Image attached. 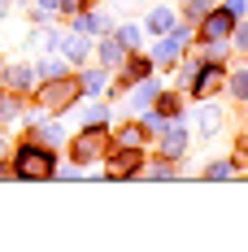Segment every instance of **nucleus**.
<instances>
[{
  "instance_id": "2f4dec72",
  "label": "nucleus",
  "mask_w": 248,
  "mask_h": 252,
  "mask_svg": "<svg viewBox=\"0 0 248 252\" xmlns=\"http://www.w3.org/2000/svg\"><path fill=\"white\" fill-rule=\"evenodd\" d=\"M4 13H9V0H0V18H4Z\"/></svg>"
},
{
  "instance_id": "412c9836",
  "label": "nucleus",
  "mask_w": 248,
  "mask_h": 252,
  "mask_svg": "<svg viewBox=\"0 0 248 252\" xmlns=\"http://www.w3.org/2000/svg\"><path fill=\"white\" fill-rule=\"evenodd\" d=\"M231 174H235V165H231V161H213V165L205 170V178H231Z\"/></svg>"
},
{
  "instance_id": "7c9ffc66",
  "label": "nucleus",
  "mask_w": 248,
  "mask_h": 252,
  "mask_svg": "<svg viewBox=\"0 0 248 252\" xmlns=\"http://www.w3.org/2000/svg\"><path fill=\"white\" fill-rule=\"evenodd\" d=\"M39 4H44V9H57V4H61V0H39Z\"/></svg>"
},
{
  "instance_id": "6e6552de",
  "label": "nucleus",
  "mask_w": 248,
  "mask_h": 252,
  "mask_svg": "<svg viewBox=\"0 0 248 252\" xmlns=\"http://www.w3.org/2000/svg\"><path fill=\"white\" fill-rule=\"evenodd\" d=\"M200 35L205 39H226L231 35V13H205L200 18Z\"/></svg>"
},
{
  "instance_id": "0eeeda50",
  "label": "nucleus",
  "mask_w": 248,
  "mask_h": 252,
  "mask_svg": "<svg viewBox=\"0 0 248 252\" xmlns=\"http://www.w3.org/2000/svg\"><path fill=\"white\" fill-rule=\"evenodd\" d=\"M144 161V152L140 148H122L113 161H109V178H126V174H135V165Z\"/></svg>"
},
{
  "instance_id": "ddd939ff",
  "label": "nucleus",
  "mask_w": 248,
  "mask_h": 252,
  "mask_svg": "<svg viewBox=\"0 0 248 252\" xmlns=\"http://www.w3.org/2000/svg\"><path fill=\"white\" fill-rule=\"evenodd\" d=\"M118 148H140L144 152V126H126V130H118Z\"/></svg>"
},
{
  "instance_id": "f257e3e1",
  "label": "nucleus",
  "mask_w": 248,
  "mask_h": 252,
  "mask_svg": "<svg viewBox=\"0 0 248 252\" xmlns=\"http://www.w3.org/2000/svg\"><path fill=\"white\" fill-rule=\"evenodd\" d=\"M109 152V130L105 122H87V130L74 139V161H100Z\"/></svg>"
},
{
  "instance_id": "9d476101",
  "label": "nucleus",
  "mask_w": 248,
  "mask_h": 252,
  "mask_svg": "<svg viewBox=\"0 0 248 252\" xmlns=\"http://www.w3.org/2000/svg\"><path fill=\"white\" fill-rule=\"evenodd\" d=\"M122 57H126L122 39H100V61H105L109 70H118V65H122Z\"/></svg>"
},
{
  "instance_id": "cd10ccee",
  "label": "nucleus",
  "mask_w": 248,
  "mask_h": 252,
  "mask_svg": "<svg viewBox=\"0 0 248 252\" xmlns=\"http://www.w3.org/2000/svg\"><path fill=\"white\" fill-rule=\"evenodd\" d=\"M157 109H161V113H166V118H170V113H178V100H174V96H166V100L157 104Z\"/></svg>"
},
{
  "instance_id": "7ed1b4c3",
  "label": "nucleus",
  "mask_w": 248,
  "mask_h": 252,
  "mask_svg": "<svg viewBox=\"0 0 248 252\" xmlns=\"http://www.w3.org/2000/svg\"><path fill=\"white\" fill-rule=\"evenodd\" d=\"M18 174H22V178H52V152L22 148V152H18Z\"/></svg>"
},
{
  "instance_id": "20e7f679",
  "label": "nucleus",
  "mask_w": 248,
  "mask_h": 252,
  "mask_svg": "<svg viewBox=\"0 0 248 252\" xmlns=\"http://www.w3.org/2000/svg\"><path fill=\"white\" fill-rule=\"evenodd\" d=\"M222 83H226L222 65H218V61H205V65H200V74H196V96H200V100H205V96H213Z\"/></svg>"
},
{
  "instance_id": "f8f14e48",
  "label": "nucleus",
  "mask_w": 248,
  "mask_h": 252,
  "mask_svg": "<svg viewBox=\"0 0 248 252\" xmlns=\"http://www.w3.org/2000/svg\"><path fill=\"white\" fill-rule=\"evenodd\" d=\"M157 100V83H144V87H135L131 92V109L140 113V109H148V104Z\"/></svg>"
},
{
  "instance_id": "39448f33",
  "label": "nucleus",
  "mask_w": 248,
  "mask_h": 252,
  "mask_svg": "<svg viewBox=\"0 0 248 252\" xmlns=\"http://www.w3.org/2000/svg\"><path fill=\"white\" fill-rule=\"evenodd\" d=\"M183 48H187V35H183V31H178V35H174V31H166V39L157 44V61H161V65H170V61H178V57H183Z\"/></svg>"
},
{
  "instance_id": "393cba45",
  "label": "nucleus",
  "mask_w": 248,
  "mask_h": 252,
  "mask_svg": "<svg viewBox=\"0 0 248 252\" xmlns=\"http://www.w3.org/2000/svg\"><path fill=\"white\" fill-rule=\"evenodd\" d=\"M144 174L148 178H174L178 170H174V165H152V170H144Z\"/></svg>"
},
{
  "instance_id": "423d86ee",
  "label": "nucleus",
  "mask_w": 248,
  "mask_h": 252,
  "mask_svg": "<svg viewBox=\"0 0 248 252\" xmlns=\"http://www.w3.org/2000/svg\"><path fill=\"white\" fill-rule=\"evenodd\" d=\"M183 148H187V126H166L161 130V157H183Z\"/></svg>"
},
{
  "instance_id": "1a4fd4ad",
  "label": "nucleus",
  "mask_w": 248,
  "mask_h": 252,
  "mask_svg": "<svg viewBox=\"0 0 248 252\" xmlns=\"http://www.w3.org/2000/svg\"><path fill=\"white\" fill-rule=\"evenodd\" d=\"M57 44H61V52H66V61H74V65L87 57V39H83V31H74V35H61Z\"/></svg>"
},
{
  "instance_id": "c756f323",
  "label": "nucleus",
  "mask_w": 248,
  "mask_h": 252,
  "mask_svg": "<svg viewBox=\"0 0 248 252\" xmlns=\"http://www.w3.org/2000/svg\"><path fill=\"white\" fill-rule=\"evenodd\" d=\"M235 44H240V48H248V26H240V31H235Z\"/></svg>"
},
{
  "instance_id": "c85d7f7f",
  "label": "nucleus",
  "mask_w": 248,
  "mask_h": 252,
  "mask_svg": "<svg viewBox=\"0 0 248 252\" xmlns=\"http://www.w3.org/2000/svg\"><path fill=\"white\" fill-rule=\"evenodd\" d=\"M52 174H61V178H78L83 170H78V161H74V165H61V170H52Z\"/></svg>"
},
{
  "instance_id": "473e14b6",
  "label": "nucleus",
  "mask_w": 248,
  "mask_h": 252,
  "mask_svg": "<svg viewBox=\"0 0 248 252\" xmlns=\"http://www.w3.org/2000/svg\"><path fill=\"white\" fill-rule=\"evenodd\" d=\"M4 152H9V148H4V139H0V157H4Z\"/></svg>"
},
{
  "instance_id": "2eb2a0df",
  "label": "nucleus",
  "mask_w": 248,
  "mask_h": 252,
  "mask_svg": "<svg viewBox=\"0 0 248 252\" xmlns=\"http://www.w3.org/2000/svg\"><path fill=\"white\" fill-rule=\"evenodd\" d=\"M78 83H83V92H87V96H100V92H105V74H100V70H87Z\"/></svg>"
},
{
  "instance_id": "b1692460",
  "label": "nucleus",
  "mask_w": 248,
  "mask_h": 252,
  "mask_svg": "<svg viewBox=\"0 0 248 252\" xmlns=\"http://www.w3.org/2000/svg\"><path fill=\"white\" fill-rule=\"evenodd\" d=\"M209 13V0H187V18H205Z\"/></svg>"
},
{
  "instance_id": "9b49d317",
  "label": "nucleus",
  "mask_w": 248,
  "mask_h": 252,
  "mask_svg": "<svg viewBox=\"0 0 248 252\" xmlns=\"http://www.w3.org/2000/svg\"><path fill=\"white\" fill-rule=\"evenodd\" d=\"M9 87H13V92H31V87H35V70L13 65V70H9Z\"/></svg>"
},
{
  "instance_id": "4be33fe9",
  "label": "nucleus",
  "mask_w": 248,
  "mask_h": 252,
  "mask_svg": "<svg viewBox=\"0 0 248 252\" xmlns=\"http://www.w3.org/2000/svg\"><path fill=\"white\" fill-rule=\"evenodd\" d=\"M48 44H57V35H52V31H35V35H31V48H48Z\"/></svg>"
},
{
  "instance_id": "dca6fc26",
  "label": "nucleus",
  "mask_w": 248,
  "mask_h": 252,
  "mask_svg": "<svg viewBox=\"0 0 248 252\" xmlns=\"http://www.w3.org/2000/svg\"><path fill=\"white\" fill-rule=\"evenodd\" d=\"M35 139H44V144H61V126H57V122H39V126H35Z\"/></svg>"
},
{
  "instance_id": "f3484780",
  "label": "nucleus",
  "mask_w": 248,
  "mask_h": 252,
  "mask_svg": "<svg viewBox=\"0 0 248 252\" xmlns=\"http://www.w3.org/2000/svg\"><path fill=\"white\" fill-rule=\"evenodd\" d=\"M226 83H231V96H235V100H248V70H240V74H231Z\"/></svg>"
},
{
  "instance_id": "bb28decb",
  "label": "nucleus",
  "mask_w": 248,
  "mask_h": 252,
  "mask_svg": "<svg viewBox=\"0 0 248 252\" xmlns=\"http://www.w3.org/2000/svg\"><path fill=\"white\" fill-rule=\"evenodd\" d=\"M13 113H18V100H0V122H9Z\"/></svg>"
},
{
  "instance_id": "5701e85b",
  "label": "nucleus",
  "mask_w": 248,
  "mask_h": 252,
  "mask_svg": "<svg viewBox=\"0 0 248 252\" xmlns=\"http://www.w3.org/2000/svg\"><path fill=\"white\" fill-rule=\"evenodd\" d=\"M118 39H122V48H135V44H140V26H122Z\"/></svg>"
},
{
  "instance_id": "6ab92c4d",
  "label": "nucleus",
  "mask_w": 248,
  "mask_h": 252,
  "mask_svg": "<svg viewBox=\"0 0 248 252\" xmlns=\"http://www.w3.org/2000/svg\"><path fill=\"white\" fill-rule=\"evenodd\" d=\"M61 74H66L61 61H39V70H35V78H61Z\"/></svg>"
},
{
  "instance_id": "a878e982",
  "label": "nucleus",
  "mask_w": 248,
  "mask_h": 252,
  "mask_svg": "<svg viewBox=\"0 0 248 252\" xmlns=\"http://www.w3.org/2000/svg\"><path fill=\"white\" fill-rule=\"evenodd\" d=\"M226 13H231V18H240V13H248V0H226Z\"/></svg>"
},
{
  "instance_id": "4468645a",
  "label": "nucleus",
  "mask_w": 248,
  "mask_h": 252,
  "mask_svg": "<svg viewBox=\"0 0 248 252\" xmlns=\"http://www.w3.org/2000/svg\"><path fill=\"white\" fill-rule=\"evenodd\" d=\"M148 26L157 31V35H166V31H174V13H170V9H152Z\"/></svg>"
},
{
  "instance_id": "aec40b11",
  "label": "nucleus",
  "mask_w": 248,
  "mask_h": 252,
  "mask_svg": "<svg viewBox=\"0 0 248 252\" xmlns=\"http://www.w3.org/2000/svg\"><path fill=\"white\" fill-rule=\"evenodd\" d=\"M144 126H148V130H157V135H161V130H166V113H161V109H152V113H144Z\"/></svg>"
},
{
  "instance_id": "a211bd4d",
  "label": "nucleus",
  "mask_w": 248,
  "mask_h": 252,
  "mask_svg": "<svg viewBox=\"0 0 248 252\" xmlns=\"http://www.w3.org/2000/svg\"><path fill=\"white\" fill-rule=\"evenodd\" d=\"M218 126H222V113H218V109H213V104H209V109H205V113H200V130H205V135H213V130H218Z\"/></svg>"
},
{
  "instance_id": "f03ea898",
  "label": "nucleus",
  "mask_w": 248,
  "mask_h": 252,
  "mask_svg": "<svg viewBox=\"0 0 248 252\" xmlns=\"http://www.w3.org/2000/svg\"><path fill=\"white\" fill-rule=\"evenodd\" d=\"M78 96V87H74V78H48V87H44V92H39V104H44V109H48V113H57V109H66V104L74 100Z\"/></svg>"
}]
</instances>
